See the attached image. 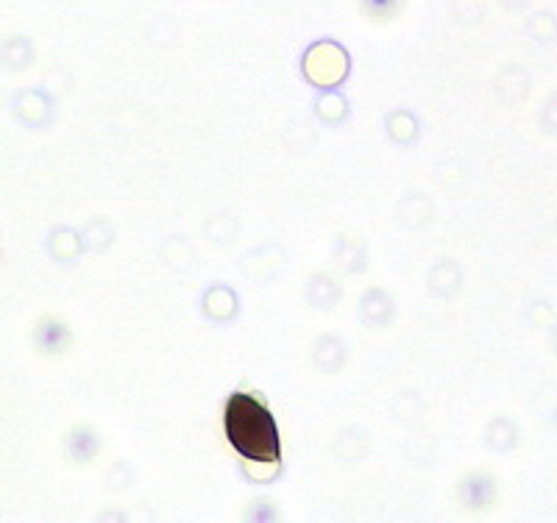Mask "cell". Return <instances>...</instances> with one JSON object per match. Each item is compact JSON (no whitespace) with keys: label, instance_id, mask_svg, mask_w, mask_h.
Listing matches in <instances>:
<instances>
[{"label":"cell","instance_id":"obj_1","mask_svg":"<svg viewBox=\"0 0 557 523\" xmlns=\"http://www.w3.org/2000/svg\"><path fill=\"white\" fill-rule=\"evenodd\" d=\"M226 437L246 460L253 462H278L282 460V443L273 415L268 412L260 398L235 393L226 401Z\"/></svg>","mask_w":557,"mask_h":523}]
</instances>
